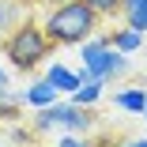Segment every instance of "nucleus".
I'll use <instances>...</instances> for the list:
<instances>
[{
  "label": "nucleus",
  "mask_w": 147,
  "mask_h": 147,
  "mask_svg": "<svg viewBox=\"0 0 147 147\" xmlns=\"http://www.w3.org/2000/svg\"><path fill=\"white\" fill-rule=\"evenodd\" d=\"M106 38H109V45H113L117 53H128V57L143 49V34H140V30H132V26H113Z\"/></svg>",
  "instance_id": "obj_7"
},
{
  "label": "nucleus",
  "mask_w": 147,
  "mask_h": 147,
  "mask_svg": "<svg viewBox=\"0 0 147 147\" xmlns=\"http://www.w3.org/2000/svg\"><path fill=\"white\" fill-rule=\"evenodd\" d=\"M11 143H34V132L30 128H11Z\"/></svg>",
  "instance_id": "obj_15"
},
{
  "label": "nucleus",
  "mask_w": 147,
  "mask_h": 147,
  "mask_svg": "<svg viewBox=\"0 0 147 147\" xmlns=\"http://www.w3.org/2000/svg\"><path fill=\"white\" fill-rule=\"evenodd\" d=\"M79 79H125L128 76V53H117L113 45H109V38L106 34H91V38H83L79 45Z\"/></svg>",
  "instance_id": "obj_3"
},
{
  "label": "nucleus",
  "mask_w": 147,
  "mask_h": 147,
  "mask_svg": "<svg viewBox=\"0 0 147 147\" xmlns=\"http://www.w3.org/2000/svg\"><path fill=\"white\" fill-rule=\"evenodd\" d=\"M121 147H147V136H136V140H125Z\"/></svg>",
  "instance_id": "obj_16"
},
{
  "label": "nucleus",
  "mask_w": 147,
  "mask_h": 147,
  "mask_svg": "<svg viewBox=\"0 0 147 147\" xmlns=\"http://www.w3.org/2000/svg\"><path fill=\"white\" fill-rule=\"evenodd\" d=\"M38 23H42L45 38H49L57 49H68V45H79L83 38H91V34L98 30L102 15H98L91 4H83V0H64V4L45 8V15H42Z\"/></svg>",
  "instance_id": "obj_1"
},
{
  "label": "nucleus",
  "mask_w": 147,
  "mask_h": 147,
  "mask_svg": "<svg viewBox=\"0 0 147 147\" xmlns=\"http://www.w3.org/2000/svg\"><path fill=\"white\" fill-rule=\"evenodd\" d=\"M0 147H4V140H0Z\"/></svg>",
  "instance_id": "obj_23"
},
{
  "label": "nucleus",
  "mask_w": 147,
  "mask_h": 147,
  "mask_svg": "<svg viewBox=\"0 0 147 147\" xmlns=\"http://www.w3.org/2000/svg\"><path fill=\"white\" fill-rule=\"evenodd\" d=\"M121 15H125V26H132V30L147 34V0H143V4H136V8H125Z\"/></svg>",
  "instance_id": "obj_12"
},
{
  "label": "nucleus",
  "mask_w": 147,
  "mask_h": 147,
  "mask_svg": "<svg viewBox=\"0 0 147 147\" xmlns=\"http://www.w3.org/2000/svg\"><path fill=\"white\" fill-rule=\"evenodd\" d=\"M143 57H147V34H143Z\"/></svg>",
  "instance_id": "obj_21"
},
{
  "label": "nucleus",
  "mask_w": 147,
  "mask_h": 147,
  "mask_svg": "<svg viewBox=\"0 0 147 147\" xmlns=\"http://www.w3.org/2000/svg\"><path fill=\"white\" fill-rule=\"evenodd\" d=\"M11 79H8V68H0V87H8Z\"/></svg>",
  "instance_id": "obj_18"
},
{
  "label": "nucleus",
  "mask_w": 147,
  "mask_h": 147,
  "mask_svg": "<svg viewBox=\"0 0 147 147\" xmlns=\"http://www.w3.org/2000/svg\"><path fill=\"white\" fill-rule=\"evenodd\" d=\"M94 125H98L94 106H76L72 98H57L53 106H42L34 113L30 132L34 136H49L53 128H61V132H83V136H91Z\"/></svg>",
  "instance_id": "obj_4"
},
{
  "label": "nucleus",
  "mask_w": 147,
  "mask_h": 147,
  "mask_svg": "<svg viewBox=\"0 0 147 147\" xmlns=\"http://www.w3.org/2000/svg\"><path fill=\"white\" fill-rule=\"evenodd\" d=\"M19 109H23V91H11V83L0 87V121L15 125L19 121Z\"/></svg>",
  "instance_id": "obj_9"
},
{
  "label": "nucleus",
  "mask_w": 147,
  "mask_h": 147,
  "mask_svg": "<svg viewBox=\"0 0 147 147\" xmlns=\"http://www.w3.org/2000/svg\"><path fill=\"white\" fill-rule=\"evenodd\" d=\"M102 91H106V79H83L68 98H72L76 106H94V102L102 98Z\"/></svg>",
  "instance_id": "obj_11"
},
{
  "label": "nucleus",
  "mask_w": 147,
  "mask_h": 147,
  "mask_svg": "<svg viewBox=\"0 0 147 147\" xmlns=\"http://www.w3.org/2000/svg\"><path fill=\"white\" fill-rule=\"evenodd\" d=\"M57 147H94V140L83 136V132H64L61 140H57Z\"/></svg>",
  "instance_id": "obj_14"
},
{
  "label": "nucleus",
  "mask_w": 147,
  "mask_h": 147,
  "mask_svg": "<svg viewBox=\"0 0 147 147\" xmlns=\"http://www.w3.org/2000/svg\"><path fill=\"white\" fill-rule=\"evenodd\" d=\"M45 79H49V83H53V87H57V91H61V94H72L76 87L83 83L76 68H68V64H57V61H53V64L45 68Z\"/></svg>",
  "instance_id": "obj_8"
},
{
  "label": "nucleus",
  "mask_w": 147,
  "mask_h": 147,
  "mask_svg": "<svg viewBox=\"0 0 147 147\" xmlns=\"http://www.w3.org/2000/svg\"><path fill=\"white\" fill-rule=\"evenodd\" d=\"M0 45H4V57H8V64H11L15 72H38L49 57H53V49H57V45L45 38L42 23L30 19V15H26L19 26H11Z\"/></svg>",
  "instance_id": "obj_2"
},
{
  "label": "nucleus",
  "mask_w": 147,
  "mask_h": 147,
  "mask_svg": "<svg viewBox=\"0 0 147 147\" xmlns=\"http://www.w3.org/2000/svg\"><path fill=\"white\" fill-rule=\"evenodd\" d=\"M23 4H26V8H34V4H38V0H23Z\"/></svg>",
  "instance_id": "obj_20"
},
{
  "label": "nucleus",
  "mask_w": 147,
  "mask_h": 147,
  "mask_svg": "<svg viewBox=\"0 0 147 147\" xmlns=\"http://www.w3.org/2000/svg\"><path fill=\"white\" fill-rule=\"evenodd\" d=\"M26 19V4L23 0H0V38H4L11 26H19Z\"/></svg>",
  "instance_id": "obj_10"
},
{
  "label": "nucleus",
  "mask_w": 147,
  "mask_h": 147,
  "mask_svg": "<svg viewBox=\"0 0 147 147\" xmlns=\"http://www.w3.org/2000/svg\"><path fill=\"white\" fill-rule=\"evenodd\" d=\"M140 117H143V121H147V109H143V113H140Z\"/></svg>",
  "instance_id": "obj_22"
},
{
  "label": "nucleus",
  "mask_w": 147,
  "mask_h": 147,
  "mask_svg": "<svg viewBox=\"0 0 147 147\" xmlns=\"http://www.w3.org/2000/svg\"><path fill=\"white\" fill-rule=\"evenodd\" d=\"M136 4H143V0H121V11L125 8H136Z\"/></svg>",
  "instance_id": "obj_17"
},
{
  "label": "nucleus",
  "mask_w": 147,
  "mask_h": 147,
  "mask_svg": "<svg viewBox=\"0 0 147 147\" xmlns=\"http://www.w3.org/2000/svg\"><path fill=\"white\" fill-rule=\"evenodd\" d=\"M42 8H53V4H64V0H38Z\"/></svg>",
  "instance_id": "obj_19"
},
{
  "label": "nucleus",
  "mask_w": 147,
  "mask_h": 147,
  "mask_svg": "<svg viewBox=\"0 0 147 147\" xmlns=\"http://www.w3.org/2000/svg\"><path fill=\"white\" fill-rule=\"evenodd\" d=\"M83 4H91L102 19H106V15H109V19H113V15H121V0H83Z\"/></svg>",
  "instance_id": "obj_13"
},
{
  "label": "nucleus",
  "mask_w": 147,
  "mask_h": 147,
  "mask_svg": "<svg viewBox=\"0 0 147 147\" xmlns=\"http://www.w3.org/2000/svg\"><path fill=\"white\" fill-rule=\"evenodd\" d=\"M57 98H61V91H57V87H53L45 76H42V79H34V83L23 91V102H26V106H34V109H42V106H53Z\"/></svg>",
  "instance_id": "obj_5"
},
{
  "label": "nucleus",
  "mask_w": 147,
  "mask_h": 147,
  "mask_svg": "<svg viewBox=\"0 0 147 147\" xmlns=\"http://www.w3.org/2000/svg\"><path fill=\"white\" fill-rule=\"evenodd\" d=\"M113 106L125 109V113H143L147 109V87L136 83V87H121V91L113 94Z\"/></svg>",
  "instance_id": "obj_6"
}]
</instances>
